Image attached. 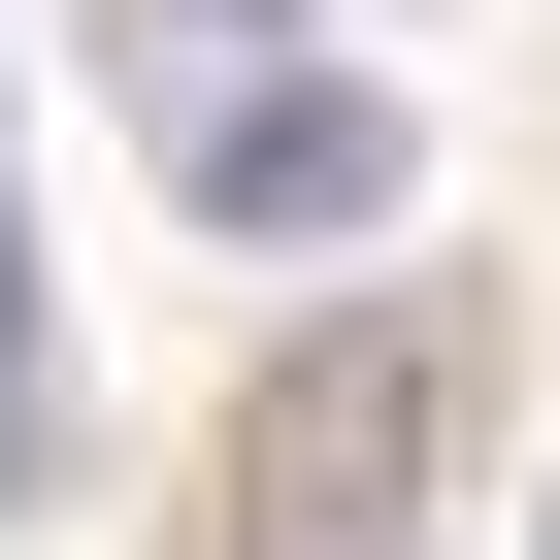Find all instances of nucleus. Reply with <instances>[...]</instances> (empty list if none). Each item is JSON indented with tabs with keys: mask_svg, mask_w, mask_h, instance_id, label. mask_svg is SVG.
<instances>
[{
	"mask_svg": "<svg viewBox=\"0 0 560 560\" xmlns=\"http://www.w3.org/2000/svg\"><path fill=\"white\" fill-rule=\"evenodd\" d=\"M429 462H462V298H330L231 396V560H429Z\"/></svg>",
	"mask_w": 560,
	"mask_h": 560,
	"instance_id": "obj_1",
	"label": "nucleus"
},
{
	"mask_svg": "<svg viewBox=\"0 0 560 560\" xmlns=\"http://www.w3.org/2000/svg\"><path fill=\"white\" fill-rule=\"evenodd\" d=\"M165 34H198V67H264V34H298V0H165Z\"/></svg>",
	"mask_w": 560,
	"mask_h": 560,
	"instance_id": "obj_3",
	"label": "nucleus"
},
{
	"mask_svg": "<svg viewBox=\"0 0 560 560\" xmlns=\"http://www.w3.org/2000/svg\"><path fill=\"white\" fill-rule=\"evenodd\" d=\"M0 462H34V298H0Z\"/></svg>",
	"mask_w": 560,
	"mask_h": 560,
	"instance_id": "obj_4",
	"label": "nucleus"
},
{
	"mask_svg": "<svg viewBox=\"0 0 560 560\" xmlns=\"http://www.w3.org/2000/svg\"><path fill=\"white\" fill-rule=\"evenodd\" d=\"M527 560H560V527H527Z\"/></svg>",
	"mask_w": 560,
	"mask_h": 560,
	"instance_id": "obj_5",
	"label": "nucleus"
},
{
	"mask_svg": "<svg viewBox=\"0 0 560 560\" xmlns=\"http://www.w3.org/2000/svg\"><path fill=\"white\" fill-rule=\"evenodd\" d=\"M165 198H198V231H264V264H330V231H396V198H429V132H396L363 67L264 34V67H198V100H165Z\"/></svg>",
	"mask_w": 560,
	"mask_h": 560,
	"instance_id": "obj_2",
	"label": "nucleus"
}]
</instances>
